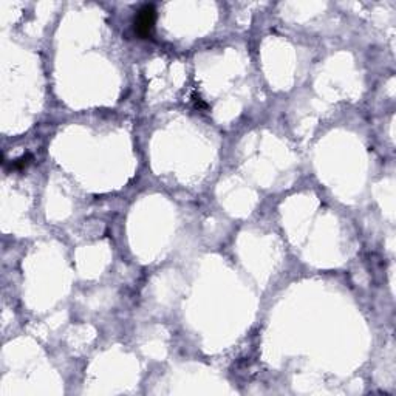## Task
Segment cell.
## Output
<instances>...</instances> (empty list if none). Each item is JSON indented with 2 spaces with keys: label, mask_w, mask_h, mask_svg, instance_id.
Wrapping results in <instances>:
<instances>
[{
  "label": "cell",
  "mask_w": 396,
  "mask_h": 396,
  "mask_svg": "<svg viewBox=\"0 0 396 396\" xmlns=\"http://www.w3.org/2000/svg\"><path fill=\"white\" fill-rule=\"evenodd\" d=\"M155 20H156V11L153 5H144L135 16V33L146 39L153 33L155 28Z\"/></svg>",
  "instance_id": "6da1fadb"
},
{
  "label": "cell",
  "mask_w": 396,
  "mask_h": 396,
  "mask_svg": "<svg viewBox=\"0 0 396 396\" xmlns=\"http://www.w3.org/2000/svg\"><path fill=\"white\" fill-rule=\"evenodd\" d=\"M31 156L30 155H27V156H23V158H20V160H17L16 163H13L11 164V167L13 169H22L23 166H27V163H28V160H30Z\"/></svg>",
  "instance_id": "7a4b0ae2"
}]
</instances>
